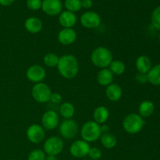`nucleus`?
<instances>
[{
    "label": "nucleus",
    "instance_id": "obj_12",
    "mask_svg": "<svg viewBox=\"0 0 160 160\" xmlns=\"http://www.w3.org/2000/svg\"><path fill=\"white\" fill-rule=\"evenodd\" d=\"M26 77L31 82L34 84L41 83L46 77V70L40 65H32L27 70Z\"/></svg>",
    "mask_w": 160,
    "mask_h": 160
},
{
    "label": "nucleus",
    "instance_id": "obj_4",
    "mask_svg": "<svg viewBox=\"0 0 160 160\" xmlns=\"http://www.w3.org/2000/svg\"><path fill=\"white\" fill-rule=\"evenodd\" d=\"M102 135L100 124L94 120H90L83 124L81 129V136L85 142H94L100 139Z\"/></svg>",
    "mask_w": 160,
    "mask_h": 160
},
{
    "label": "nucleus",
    "instance_id": "obj_14",
    "mask_svg": "<svg viewBox=\"0 0 160 160\" xmlns=\"http://www.w3.org/2000/svg\"><path fill=\"white\" fill-rule=\"evenodd\" d=\"M78 34L73 28H62L58 33L57 39L61 45H73L77 40Z\"/></svg>",
    "mask_w": 160,
    "mask_h": 160
},
{
    "label": "nucleus",
    "instance_id": "obj_16",
    "mask_svg": "<svg viewBox=\"0 0 160 160\" xmlns=\"http://www.w3.org/2000/svg\"><path fill=\"white\" fill-rule=\"evenodd\" d=\"M24 28L31 34H38L43 28V23L38 17H31L25 20Z\"/></svg>",
    "mask_w": 160,
    "mask_h": 160
},
{
    "label": "nucleus",
    "instance_id": "obj_23",
    "mask_svg": "<svg viewBox=\"0 0 160 160\" xmlns=\"http://www.w3.org/2000/svg\"><path fill=\"white\" fill-rule=\"evenodd\" d=\"M100 141L104 148L107 149H112L115 148L117 144V138L112 133H106V134H102L100 137Z\"/></svg>",
    "mask_w": 160,
    "mask_h": 160
},
{
    "label": "nucleus",
    "instance_id": "obj_36",
    "mask_svg": "<svg viewBox=\"0 0 160 160\" xmlns=\"http://www.w3.org/2000/svg\"><path fill=\"white\" fill-rule=\"evenodd\" d=\"M15 0H0V5L2 6H9L14 2Z\"/></svg>",
    "mask_w": 160,
    "mask_h": 160
},
{
    "label": "nucleus",
    "instance_id": "obj_15",
    "mask_svg": "<svg viewBox=\"0 0 160 160\" xmlns=\"http://www.w3.org/2000/svg\"><path fill=\"white\" fill-rule=\"evenodd\" d=\"M59 23L63 28H73L76 25L78 17L74 12L70 11H63L59 16Z\"/></svg>",
    "mask_w": 160,
    "mask_h": 160
},
{
    "label": "nucleus",
    "instance_id": "obj_29",
    "mask_svg": "<svg viewBox=\"0 0 160 160\" xmlns=\"http://www.w3.org/2000/svg\"><path fill=\"white\" fill-rule=\"evenodd\" d=\"M45 152L41 149H34L29 153L28 160H45Z\"/></svg>",
    "mask_w": 160,
    "mask_h": 160
},
{
    "label": "nucleus",
    "instance_id": "obj_3",
    "mask_svg": "<svg viewBox=\"0 0 160 160\" xmlns=\"http://www.w3.org/2000/svg\"><path fill=\"white\" fill-rule=\"evenodd\" d=\"M145 120L138 113H130L123 120V128L130 134L141 132L145 126Z\"/></svg>",
    "mask_w": 160,
    "mask_h": 160
},
{
    "label": "nucleus",
    "instance_id": "obj_9",
    "mask_svg": "<svg viewBox=\"0 0 160 160\" xmlns=\"http://www.w3.org/2000/svg\"><path fill=\"white\" fill-rule=\"evenodd\" d=\"M27 138L33 144H39L45 139V131L42 125L33 123L29 126L26 131Z\"/></svg>",
    "mask_w": 160,
    "mask_h": 160
},
{
    "label": "nucleus",
    "instance_id": "obj_33",
    "mask_svg": "<svg viewBox=\"0 0 160 160\" xmlns=\"http://www.w3.org/2000/svg\"><path fill=\"white\" fill-rule=\"evenodd\" d=\"M135 80L137 81V82L140 83V84H145V83L148 82L147 75L144 74V73H138L135 77Z\"/></svg>",
    "mask_w": 160,
    "mask_h": 160
},
{
    "label": "nucleus",
    "instance_id": "obj_7",
    "mask_svg": "<svg viewBox=\"0 0 160 160\" xmlns=\"http://www.w3.org/2000/svg\"><path fill=\"white\" fill-rule=\"evenodd\" d=\"M79 128L76 121L72 119L64 120L59 124V132L62 138L66 139H73L78 135Z\"/></svg>",
    "mask_w": 160,
    "mask_h": 160
},
{
    "label": "nucleus",
    "instance_id": "obj_38",
    "mask_svg": "<svg viewBox=\"0 0 160 160\" xmlns=\"http://www.w3.org/2000/svg\"><path fill=\"white\" fill-rule=\"evenodd\" d=\"M159 43H160V34H159Z\"/></svg>",
    "mask_w": 160,
    "mask_h": 160
},
{
    "label": "nucleus",
    "instance_id": "obj_30",
    "mask_svg": "<svg viewBox=\"0 0 160 160\" xmlns=\"http://www.w3.org/2000/svg\"><path fill=\"white\" fill-rule=\"evenodd\" d=\"M42 0H27V7L31 10H38L42 8Z\"/></svg>",
    "mask_w": 160,
    "mask_h": 160
},
{
    "label": "nucleus",
    "instance_id": "obj_11",
    "mask_svg": "<svg viewBox=\"0 0 160 160\" xmlns=\"http://www.w3.org/2000/svg\"><path fill=\"white\" fill-rule=\"evenodd\" d=\"M91 146L88 142L83 139L77 140L71 144L70 147V152L72 156L75 158H84L88 155Z\"/></svg>",
    "mask_w": 160,
    "mask_h": 160
},
{
    "label": "nucleus",
    "instance_id": "obj_17",
    "mask_svg": "<svg viewBox=\"0 0 160 160\" xmlns=\"http://www.w3.org/2000/svg\"><path fill=\"white\" fill-rule=\"evenodd\" d=\"M123 95V90L119 84L112 83L106 87V96L109 101L117 102Z\"/></svg>",
    "mask_w": 160,
    "mask_h": 160
},
{
    "label": "nucleus",
    "instance_id": "obj_2",
    "mask_svg": "<svg viewBox=\"0 0 160 160\" xmlns=\"http://www.w3.org/2000/svg\"><path fill=\"white\" fill-rule=\"evenodd\" d=\"M91 62L98 68H108L112 59V54L110 50L104 46H98L92 51L90 56Z\"/></svg>",
    "mask_w": 160,
    "mask_h": 160
},
{
    "label": "nucleus",
    "instance_id": "obj_13",
    "mask_svg": "<svg viewBox=\"0 0 160 160\" xmlns=\"http://www.w3.org/2000/svg\"><path fill=\"white\" fill-rule=\"evenodd\" d=\"M44 12L48 16H57L62 12V4L60 0H43L42 8Z\"/></svg>",
    "mask_w": 160,
    "mask_h": 160
},
{
    "label": "nucleus",
    "instance_id": "obj_18",
    "mask_svg": "<svg viewBox=\"0 0 160 160\" xmlns=\"http://www.w3.org/2000/svg\"><path fill=\"white\" fill-rule=\"evenodd\" d=\"M135 67L138 73L147 74L152 66V61L150 58L145 55H142L136 59Z\"/></svg>",
    "mask_w": 160,
    "mask_h": 160
},
{
    "label": "nucleus",
    "instance_id": "obj_22",
    "mask_svg": "<svg viewBox=\"0 0 160 160\" xmlns=\"http://www.w3.org/2000/svg\"><path fill=\"white\" fill-rule=\"evenodd\" d=\"M148 82L154 86L160 85V63L152 67L147 73Z\"/></svg>",
    "mask_w": 160,
    "mask_h": 160
},
{
    "label": "nucleus",
    "instance_id": "obj_28",
    "mask_svg": "<svg viewBox=\"0 0 160 160\" xmlns=\"http://www.w3.org/2000/svg\"><path fill=\"white\" fill-rule=\"evenodd\" d=\"M151 22L153 28L160 31V6H157L152 12Z\"/></svg>",
    "mask_w": 160,
    "mask_h": 160
},
{
    "label": "nucleus",
    "instance_id": "obj_6",
    "mask_svg": "<svg viewBox=\"0 0 160 160\" xmlns=\"http://www.w3.org/2000/svg\"><path fill=\"white\" fill-rule=\"evenodd\" d=\"M64 148V142L62 139L56 136H52L45 140L43 145V149L48 156H56L60 154Z\"/></svg>",
    "mask_w": 160,
    "mask_h": 160
},
{
    "label": "nucleus",
    "instance_id": "obj_31",
    "mask_svg": "<svg viewBox=\"0 0 160 160\" xmlns=\"http://www.w3.org/2000/svg\"><path fill=\"white\" fill-rule=\"evenodd\" d=\"M102 151L97 147H92L89 150V152L88 156H89V158L93 160H98L101 159L102 157Z\"/></svg>",
    "mask_w": 160,
    "mask_h": 160
},
{
    "label": "nucleus",
    "instance_id": "obj_37",
    "mask_svg": "<svg viewBox=\"0 0 160 160\" xmlns=\"http://www.w3.org/2000/svg\"><path fill=\"white\" fill-rule=\"evenodd\" d=\"M45 160H58L57 158H56V156H48L45 157Z\"/></svg>",
    "mask_w": 160,
    "mask_h": 160
},
{
    "label": "nucleus",
    "instance_id": "obj_10",
    "mask_svg": "<svg viewBox=\"0 0 160 160\" xmlns=\"http://www.w3.org/2000/svg\"><path fill=\"white\" fill-rule=\"evenodd\" d=\"M42 126L46 131H52L59 125V116L54 110H47L42 116Z\"/></svg>",
    "mask_w": 160,
    "mask_h": 160
},
{
    "label": "nucleus",
    "instance_id": "obj_5",
    "mask_svg": "<svg viewBox=\"0 0 160 160\" xmlns=\"http://www.w3.org/2000/svg\"><path fill=\"white\" fill-rule=\"evenodd\" d=\"M52 91L49 86L45 83L41 82L34 84L31 89V95L35 102L38 103H45L50 101Z\"/></svg>",
    "mask_w": 160,
    "mask_h": 160
},
{
    "label": "nucleus",
    "instance_id": "obj_1",
    "mask_svg": "<svg viewBox=\"0 0 160 160\" xmlns=\"http://www.w3.org/2000/svg\"><path fill=\"white\" fill-rule=\"evenodd\" d=\"M58 72L65 79H73L79 73V62L73 55L66 54L59 57Z\"/></svg>",
    "mask_w": 160,
    "mask_h": 160
},
{
    "label": "nucleus",
    "instance_id": "obj_35",
    "mask_svg": "<svg viewBox=\"0 0 160 160\" xmlns=\"http://www.w3.org/2000/svg\"><path fill=\"white\" fill-rule=\"evenodd\" d=\"M100 128H101L102 134H106V133H109V129H110V128H109V125L106 124V123L100 125Z\"/></svg>",
    "mask_w": 160,
    "mask_h": 160
},
{
    "label": "nucleus",
    "instance_id": "obj_21",
    "mask_svg": "<svg viewBox=\"0 0 160 160\" xmlns=\"http://www.w3.org/2000/svg\"><path fill=\"white\" fill-rule=\"evenodd\" d=\"M155 111L154 103L149 100L142 102L138 106V114L142 118H148L151 117Z\"/></svg>",
    "mask_w": 160,
    "mask_h": 160
},
{
    "label": "nucleus",
    "instance_id": "obj_8",
    "mask_svg": "<svg viewBox=\"0 0 160 160\" xmlns=\"http://www.w3.org/2000/svg\"><path fill=\"white\" fill-rule=\"evenodd\" d=\"M81 24L88 29H95L101 24V17L94 11H87L81 16Z\"/></svg>",
    "mask_w": 160,
    "mask_h": 160
},
{
    "label": "nucleus",
    "instance_id": "obj_25",
    "mask_svg": "<svg viewBox=\"0 0 160 160\" xmlns=\"http://www.w3.org/2000/svg\"><path fill=\"white\" fill-rule=\"evenodd\" d=\"M109 69L113 75L120 76L126 70V66L123 61L116 59V60H112L111 62L110 65L109 66Z\"/></svg>",
    "mask_w": 160,
    "mask_h": 160
},
{
    "label": "nucleus",
    "instance_id": "obj_32",
    "mask_svg": "<svg viewBox=\"0 0 160 160\" xmlns=\"http://www.w3.org/2000/svg\"><path fill=\"white\" fill-rule=\"evenodd\" d=\"M62 100V97L59 92H52L51 97H50V101L55 104H59Z\"/></svg>",
    "mask_w": 160,
    "mask_h": 160
},
{
    "label": "nucleus",
    "instance_id": "obj_27",
    "mask_svg": "<svg viewBox=\"0 0 160 160\" xmlns=\"http://www.w3.org/2000/svg\"><path fill=\"white\" fill-rule=\"evenodd\" d=\"M64 6L67 11L72 12H78L82 8L81 6V0H65Z\"/></svg>",
    "mask_w": 160,
    "mask_h": 160
},
{
    "label": "nucleus",
    "instance_id": "obj_20",
    "mask_svg": "<svg viewBox=\"0 0 160 160\" xmlns=\"http://www.w3.org/2000/svg\"><path fill=\"white\" fill-rule=\"evenodd\" d=\"M109 117V111L106 106H100L95 108L93 112L94 121L102 125L106 123Z\"/></svg>",
    "mask_w": 160,
    "mask_h": 160
},
{
    "label": "nucleus",
    "instance_id": "obj_24",
    "mask_svg": "<svg viewBox=\"0 0 160 160\" xmlns=\"http://www.w3.org/2000/svg\"><path fill=\"white\" fill-rule=\"evenodd\" d=\"M59 112L65 120L71 119L75 114V107L71 102H65L62 103L59 108Z\"/></svg>",
    "mask_w": 160,
    "mask_h": 160
},
{
    "label": "nucleus",
    "instance_id": "obj_26",
    "mask_svg": "<svg viewBox=\"0 0 160 160\" xmlns=\"http://www.w3.org/2000/svg\"><path fill=\"white\" fill-rule=\"evenodd\" d=\"M59 59V57L56 53L48 52L44 56L43 62L46 67H49V68H53V67H57Z\"/></svg>",
    "mask_w": 160,
    "mask_h": 160
},
{
    "label": "nucleus",
    "instance_id": "obj_34",
    "mask_svg": "<svg viewBox=\"0 0 160 160\" xmlns=\"http://www.w3.org/2000/svg\"><path fill=\"white\" fill-rule=\"evenodd\" d=\"M92 6H93V2H92V0H81V6L84 9H91L92 7Z\"/></svg>",
    "mask_w": 160,
    "mask_h": 160
},
{
    "label": "nucleus",
    "instance_id": "obj_19",
    "mask_svg": "<svg viewBox=\"0 0 160 160\" xmlns=\"http://www.w3.org/2000/svg\"><path fill=\"white\" fill-rule=\"evenodd\" d=\"M113 81V74L109 68L101 69L97 74V82L102 87H107Z\"/></svg>",
    "mask_w": 160,
    "mask_h": 160
}]
</instances>
